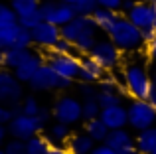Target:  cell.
<instances>
[{"label":"cell","instance_id":"cell-17","mask_svg":"<svg viewBox=\"0 0 156 154\" xmlns=\"http://www.w3.org/2000/svg\"><path fill=\"white\" fill-rule=\"evenodd\" d=\"M105 75H107V71L91 58V55H83V58H81L79 81H83V83H95L97 85Z\"/></svg>","mask_w":156,"mask_h":154},{"label":"cell","instance_id":"cell-21","mask_svg":"<svg viewBox=\"0 0 156 154\" xmlns=\"http://www.w3.org/2000/svg\"><path fill=\"white\" fill-rule=\"evenodd\" d=\"M134 144H136V150L140 154H152L156 150V127L140 131L134 136Z\"/></svg>","mask_w":156,"mask_h":154},{"label":"cell","instance_id":"cell-41","mask_svg":"<svg viewBox=\"0 0 156 154\" xmlns=\"http://www.w3.org/2000/svg\"><path fill=\"white\" fill-rule=\"evenodd\" d=\"M48 154H69L65 144H51V148L48 150Z\"/></svg>","mask_w":156,"mask_h":154},{"label":"cell","instance_id":"cell-12","mask_svg":"<svg viewBox=\"0 0 156 154\" xmlns=\"http://www.w3.org/2000/svg\"><path fill=\"white\" fill-rule=\"evenodd\" d=\"M32 38H34V46H38L40 50L50 51L63 36H61V28L50 22H42L32 30Z\"/></svg>","mask_w":156,"mask_h":154},{"label":"cell","instance_id":"cell-43","mask_svg":"<svg viewBox=\"0 0 156 154\" xmlns=\"http://www.w3.org/2000/svg\"><path fill=\"white\" fill-rule=\"evenodd\" d=\"M6 140H8V127L6 124H0V148H4Z\"/></svg>","mask_w":156,"mask_h":154},{"label":"cell","instance_id":"cell-20","mask_svg":"<svg viewBox=\"0 0 156 154\" xmlns=\"http://www.w3.org/2000/svg\"><path fill=\"white\" fill-rule=\"evenodd\" d=\"M121 16H122L121 12H113V10H107V8H97L95 14H93V20H95V24H97V30L109 36Z\"/></svg>","mask_w":156,"mask_h":154},{"label":"cell","instance_id":"cell-22","mask_svg":"<svg viewBox=\"0 0 156 154\" xmlns=\"http://www.w3.org/2000/svg\"><path fill=\"white\" fill-rule=\"evenodd\" d=\"M83 131L87 132V135L91 136L97 144H103L105 140H107V136H109V132H111L109 127H107L101 119H93V121L83 123Z\"/></svg>","mask_w":156,"mask_h":154},{"label":"cell","instance_id":"cell-32","mask_svg":"<svg viewBox=\"0 0 156 154\" xmlns=\"http://www.w3.org/2000/svg\"><path fill=\"white\" fill-rule=\"evenodd\" d=\"M77 93H79L81 101L97 99V97H99V87H97L95 83H83V81H79V85H77Z\"/></svg>","mask_w":156,"mask_h":154},{"label":"cell","instance_id":"cell-8","mask_svg":"<svg viewBox=\"0 0 156 154\" xmlns=\"http://www.w3.org/2000/svg\"><path fill=\"white\" fill-rule=\"evenodd\" d=\"M44 131H46V124L38 117H28L24 113L16 115L10 121V124H8V135L18 140H30L32 136L42 135Z\"/></svg>","mask_w":156,"mask_h":154},{"label":"cell","instance_id":"cell-16","mask_svg":"<svg viewBox=\"0 0 156 154\" xmlns=\"http://www.w3.org/2000/svg\"><path fill=\"white\" fill-rule=\"evenodd\" d=\"M44 63H46L44 55L32 50V54L28 55V58L24 59V61H22V63H20V65L14 69V75L18 77V79L22 81V83H30V81H32V77L36 75V71H38L40 67L44 65Z\"/></svg>","mask_w":156,"mask_h":154},{"label":"cell","instance_id":"cell-50","mask_svg":"<svg viewBox=\"0 0 156 154\" xmlns=\"http://www.w3.org/2000/svg\"><path fill=\"white\" fill-rule=\"evenodd\" d=\"M0 154H6V152H4V148H0Z\"/></svg>","mask_w":156,"mask_h":154},{"label":"cell","instance_id":"cell-23","mask_svg":"<svg viewBox=\"0 0 156 154\" xmlns=\"http://www.w3.org/2000/svg\"><path fill=\"white\" fill-rule=\"evenodd\" d=\"M40 2H42V0H8L12 10L18 14V20L26 18V16H32V14H38Z\"/></svg>","mask_w":156,"mask_h":154},{"label":"cell","instance_id":"cell-3","mask_svg":"<svg viewBox=\"0 0 156 154\" xmlns=\"http://www.w3.org/2000/svg\"><path fill=\"white\" fill-rule=\"evenodd\" d=\"M51 113L55 123L73 127L83 121V101H79L73 95H59L51 105Z\"/></svg>","mask_w":156,"mask_h":154},{"label":"cell","instance_id":"cell-2","mask_svg":"<svg viewBox=\"0 0 156 154\" xmlns=\"http://www.w3.org/2000/svg\"><path fill=\"white\" fill-rule=\"evenodd\" d=\"M122 85L126 87L129 95L133 99H146L152 91V75L148 73L142 63H129L122 67Z\"/></svg>","mask_w":156,"mask_h":154},{"label":"cell","instance_id":"cell-5","mask_svg":"<svg viewBox=\"0 0 156 154\" xmlns=\"http://www.w3.org/2000/svg\"><path fill=\"white\" fill-rule=\"evenodd\" d=\"M129 127L136 132L156 127V109L146 99H133L129 105Z\"/></svg>","mask_w":156,"mask_h":154},{"label":"cell","instance_id":"cell-30","mask_svg":"<svg viewBox=\"0 0 156 154\" xmlns=\"http://www.w3.org/2000/svg\"><path fill=\"white\" fill-rule=\"evenodd\" d=\"M122 99H125V97H122L121 93H105V91H99V97H97V101H99L101 109L122 105Z\"/></svg>","mask_w":156,"mask_h":154},{"label":"cell","instance_id":"cell-14","mask_svg":"<svg viewBox=\"0 0 156 154\" xmlns=\"http://www.w3.org/2000/svg\"><path fill=\"white\" fill-rule=\"evenodd\" d=\"M126 18L140 30H150L154 28V4H150L148 0H138L136 6L126 14Z\"/></svg>","mask_w":156,"mask_h":154},{"label":"cell","instance_id":"cell-40","mask_svg":"<svg viewBox=\"0 0 156 154\" xmlns=\"http://www.w3.org/2000/svg\"><path fill=\"white\" fill-rule=\"evenodd\" d=\"M91 154H119V152H117V150H113L111 146H107V144L103 142V144H97L95 150H93Z\"/></svg>","mask_w":156,"mask_h":154},{"label":"cell","instance_id":"cell-45","mask_svg":"<svg viewBox=\"0 0 156 154\" xmlns=\"http://www.w3.org/2000/svg\"><path fill=\"white\" fill-rule=\"evenodd\" d=\"M148 101H150V105L156 109V87H152V91H150V95H148Z\"/></svg>","mask_w":156,"mask_h":154},{"label":"cell","instance_id":"cell-33","mask_svg":"<svg viewBox=\"0 0 156 154\" xmlns=\"http://www.w3.org/2000/svg\"><path fill=\"white\" fill-rule=\"evenodd\" d=\"M40 109H42V105H40V101L36 99L34 95H26L22 101V113L28 117H36L40 113Z\"/></svg>","mask_w":156,"mask_h":154},{"label":"cell","instance_id":"cell-29","mask_svg":"<svg viewBox=\"0 0 156 154\" xmlns=\"http://www.w3.org/2000/svg\"><path fill=\"white\" fill-rule=\"evenodd\" d=\"M16 22H18V14L12 10V6L8 2L0 0V28L10 26V24H16Z\"/></svg>","mask_w":156,"mask_h":154},{"label":"cell","instance_id":"cell-44","mask_svg":"<svg viewBox=\"0 0 156 154\" xmlns=\"http://www.w3.org/2000/svg\"><path fill=\"white\" fill-rule=\"evenodd\" d=\"M154 36H156V30H154V28H150V30H142V40H144V46L150 42V40H154Z\"/></svg>","mask_w":156,"mask_h":154},{"label":"cell","instance_id":"cell-9","mask_svg":"<svg viewBox=\"0 0 156 154\" xmlns=\"http://www.w3.org/2000/svg\"><path fill=\"white\" fill-rule=\"evenodd\" d=\"M91 58L95 59L105 71H113L121 65L122 51L111 42V38H103V40H97L95 47H93V51H91Z\"/></svg>","mask_w":156,"mask_h":154},{"label":"cell","instance_id":"cell-49","mask_svg":"<svg viewBox=\"0 0 156 154\" xmlns=\"http://www.w3.org/2000/svg\"><path fill=\"white\" fill-rule=\"evenodd\" d=\"M2 51H4V46H2V42H0V54H2Z\"/></svg>","mask_w":156,"mask_h":154},{"label":"cell","instance_id":"cell-15","mask_svg":"<svg viewBox=\"0 0 156 154\" xmlns=\"http://www.w3.org/2000/svg\"><path fill=\"white\" fill-rule=\"evenodd\" d=\"M101 121L109 127V131H119V128L129 127V109L125 105H117V107H107L101 111Z\"/></svg>","mask_w":156,"mask_h":154},{"label":"cell","instance_id":"cell-13","mask_svg":"<svg viewBox=\"0 0 156 154\" xmlns=\"http://www.w3.org/2000/svg\"><path fill=\"white\" fill-rule=\"evenodd\" d=\"M107 146H111L113 150H117L119 154H140L136 150L134 144V136L130 135V131L126 128H119V131H111L109 136L105 140Z\"/></svg>","mask_w":156,"mask_h":154},{"label":"cell","instance_id":"cell-11","mask_svg":"<svg viewBox=\"0 0 156 154\" xmlns=\"http://www.w3.org/2000/svg\"><path fill=\"white\" fill-rule=\"evenodd\" d=\"M46 61L50 63L53 69L57 71L61 77L65 79H79V71H81V55L77 54H63V55H55L48 51V58Z\"/></svg>","mask_w":156,"mask_h":154},{"label":"cell","instance_id":"cell-6","mask_svg":"<svg viewBox=\"0 0 156 154\" xmlns=\"http://www.w3.org/2000/svg\"><path fill=\"white\" fill-rule=\"evenodd\" d=\"M24 87L22 81L14 75V71L2 69L0 71V105L16 109L24 101Z\"/></svg>","mask_w":156,"mask_h":154},{"label":"cell","instance_id":"cell-1","mask_svg":"<svg viewBox=\"0 0 156 154\" xmlns=\"http://www.w3.org/2000/svg\"><path fill=\"white\" fill-rule=\"evenodd\" d=\"M109 38H111V42L122 51V54H125V51L134 54V51H138V50L144 47L142 30L134 26L125 14H122L121 18H119V22L115 24V28H113V32L109 34Z\"/></svg>","mask_w":156,"mask_h":154},{"label":"cell","instance_id":"cell-19","mask_svg":"<svg viewBox=\"0 0 156 154\" xmlns=\"http://www.w3.org/2000/svg\"><path fill=\"white\" fill-rule=\"evenodd\" d=\"M30 54L32 50H26V47H4V51L0 54V65L8 71H14Z\"/></svg>","mask_w":156,"mask_h":154},{"label":"cell","instance_id":"cell-4","mask_svg":"<svg viewBox=\"0 0 156 154\" xmlns=\"http://www.w3.org/2000/svg\"><path fill=\"white\" fill-rule=\"evenodd\" d=\"M71 85H73L71 79H65V77H61V75L50 65V63L46 61L38 71H36V75L32 77V81L28 83V87H30L32 91L44 93V91H67Z\"/></svg>","mask_w":156,"mask_h":154},{"label":"cell","instance_id":"cell-51","mask_svg":"<svg viewBox=\"0 0 156 154\" xmlns=\"http://www.w3.org/2000/svg\"><path fill=\"white\" fill-rule=\"evenodd\" d=\"M2 69H4V67H2V65H0V71H2Z\"/></svg>","mask_w":156,"mask_h":154},{"label":"cell","instance_id":"cell-37","mask_svg":"<svg viewBox=\"0 0 156 154\" xmlns=\"http://www.w3.org/2000/svg\"><path fill=\"white\" fill-rule=\"evenodd\" d=\"M97 2H99V8H107V10H113V12H121L125 0H97Z\"/></svg>","mask_w":156,"mask_h":154},{"label":"cell","instance_id":"cell-24","mask_svg":"<svg viewBox=\"0 0 156 154\" xmlns=\"http://www.w3.org/2000/svg\"><path fill=\"white\" fill-rule=\"evenodd\" d=\"M71 127L63 123H53L48 128V138L51 140V144H67V140L71 138Z\"/></svg>","mask_w":156,"mask_h":154},{"label":"cell","instance_id":"cell-25","mask_svg":"<svg viewBox=\"0 0 156 154\" xmlns=\"http://www.w3.org/2000/svg\"><path fill=\"white\" fill-rule=\"evenodd\" d=\"M97 87H99V91H105V93H121L122 97H129L126 87L122 85V81H119L117 77L113 75V71H111V73H107L103 79L97 83Z\"/></svg>","mask_w":156,"mask_h":154},{"label":"cell","instance_id":"cell-36","mask_svg":"<svg viewBox=\"0 0 156 154\" xmlns=\"http://www.w3.org/2000/svg\"><path fill=\"white\" fill-rule=\"evenodd\" d=\"M44 22V18H42V14H32V16H26V18H20L18 20V24L22 28H26V30H34L36 26H38V24H42Z\"/></svg>","mask_w":156,"mask_h":154},{"label":"cell","instance_id":"cell-42","mask_svg":"<svg viewBox=\"0 0 156 154\" xmlns=\"http://www.w3.org/2000/svg\"><path fill=\"white\" fill-rule=\"evenodd\" d=\"M136 2H138V0H125V2H122V10H121V12L126 16V14H129V12L134 8V6H136Z\"/></svg>","mask_w":156,"mask_h":154},{"label":"cell","instance_id":"cell-27","mask_svg":"<svg viewBox=\"0 0 156 154\" xmlns=\"http://www.w3.org/2000/svg\"><path fill=\"white\" fill-rule=\"evenodd\" d=\"M20 32H22V26L18 22L10 24V26H4L0 28V42H2L4 47H14L16 46V40H18Z\"/></svg>","mask_w":156,"mask_h":154},{"label":"cell","instance_id":"cell-52","mask_svg":"<svg viewBox=\"0 0 156 154\" xmlns=\"http://www.w3.org/2000/svg\"><path fill=\"white\" fill-rule=\"evenodd\" d=\"M154 69H156V61H154Z\"/></svg>","mask_w":156,"mask_h":154},{"label":"cell","instance_id":"cell-38","mask_svg":"<svg viewBox=\"0 0 156 154\" xmlns=\"http://www.w3.org/2000/svg\"><path fill=\"white\" fill-rule=\"evenodd\" d=\"M16 117V113H14V109H10V107H4V105H0V124H10V121Z\"/></svg>","mask_w":156,"mask_h":154},{"label":"cell","instance_id":"cell-48","mask_svg":"<svg viewBox=\"0 0 156 154\" xmlns=\"http://www.w3.org/2000/svg\"><path fill=\"white\" fill-rule=\"evenodd\" d=\"M152 83H154V87H156V73L152 75Z\"/></svg>","mask_w":156,"mask_h":154},{"label":"cell","instance_id":"cell-26","mask_svg":"<svg viewBox=\"0 0 156 154\" xmlns=\"http://www.w3.org/2000/svg\"><path fill=\"white\" fill-rule=\"evenodd\" d=\"M50 148H51V140L48 138V135H36L30 140H26L28 154H48Z\"/></svg>","mask_w":156,"mask_h":154},{"label":"cell","instance_id":"cell-39","mask_svg":"<svg viewBox=\"0 0 156 154\" xmlns=\"http://www.w3.org/2000/svg\"><path fill=\"white\" fill-rule=\"evenodd\" d=\"M144 50H146V55H148L152 61H156V36H154V40H150L144 46Z\"/></svg>","mask_w":156,"mask_h":154},{"label":"cell","instance_id":"cell-35","mask_svg":"<svg viewBox=\"0 0 156 154\" xmlns=\"http://www.w3.org/2000/svg\"><path fill=\"white\" fill-rule=\"evenodd\" d=\"M50 54H55V55H63V54H75V46L71 42H67L65 38H61L59 42L50 50Z\"/></svg>","mask_w":156,"mask_h":154},{"label":"cell","instance_id":"cell-34","mask_svg":"<svg viewBox=\"0 0 156 154\" xmlns=\"http://www.w3.org/2000/svg\"><path fill=\"white\" fill-rule=\"evenodd\" d=\"M4 152H6V154H28L26 140H18V138L6 140V144H4Z\"/></svg>","mask_w":156,"mask_h":154},{"label":"cell","instance_id":"cell-10","mask_svg":"<svg viewBox=\"0 0 156 154\" xmlns=\"http://www.w3.org/2000/svg\"><path fill=\"white\" fill-rule=\"evenodd\" d=\"M97 32L99 30H97V24L93 20V16H77L67 26L61 28V36L67 42H71L73 46L85 38H97Z\"/></svg>","mask_w":156,"mask_h":154},{"label":"cell","instance_id":"cell-53","mask_svg":"<svg viewBox=\"0 0 156 154\" xmlns=\"http://www.w3.org/2000/svg\"><path fill=\"white\" fill-rule=\"evenodd\" d=\"M152 154H156V150H154V152H152Z\"/></svg>","mask_w":156,"mask_h":154},{"label":"cell","instance_id":"cell-47","mask_svg":"<svg viewBox=\"0 0 156 154\" xmlns=\"http://www.w3.org/2000/svg\"><path fill=\"white\" fill-rule=\"evenodd\" d=\"M154 30H156V4H154Z\"/></svg>","mask_w":156,"mask_h":154},{"label":"cell","instance_id":"cell-46","mask_svg":"<svg viewBox=\"0 0 156 154\" xmlns=\"http://www.w3.org/2000/svg\"><path fill=\"white\" fill-rule=\"evenodd\" d=\"M61 2H65V4H71V6H73V4H75L77 0H61Z\"/></svg>","mask_w":156,"mask_h":154},{"label":"cell","instance_id":"cell-28","mask_svg":"<svg viewBox=\"0 0 156 154\" xmlns=\"http://www.w3.org/2000/svg\"><path fill=\"white\" fill-rule=\"evenodd\" d=\"M101 105L97 99H89V101H83V123L87 121H93V119H99L101 117Z\"/></svg>","mask_w":156,"mask_h":154},{"label":"cell","instance_id":"cell-18","mask_svg":"<svg viewBox=\"0 0 156 154\" xmlns=\"http://www.w3.org/2000/svg\"><path fill=\"white\" fill-rule=\"evenodd\" d=\"M65 146H67L69 154H91L95 150L97 142L83 131V132H73Z\"/></svg>","mask_w":156,"mask_h":154},{"label":"cell","instance_id":"cell-7","mask_svg":"<svg viewBox=\"0 0 156 154\" xmlns=\"http://www.w3.org/2000/svg\"><path fill=\"white\" fill-rule=\"evenodd\" d=\"M40 14H42L44 22L55 24L59 28L67 26L71 20L77 18L75 8L71 4L61 2V0H42L40 2Z\"/></svg>","mask_w":156,"mask_h":154},{"label":"cell","instance_id":"cell-31","mask_svg":"<svg viewBox=\"0 0 156 154\" xmlns=\"http://www.w3.org/2000/svg\"><path fill=\"white\" fill-rule=\"evenodd\" d=\"M73 8H75L77 16H93L95 10L99 8V2L97 0H77Z\"/></svg>","mask_w":156,"mask_h":154}]
</instances>
